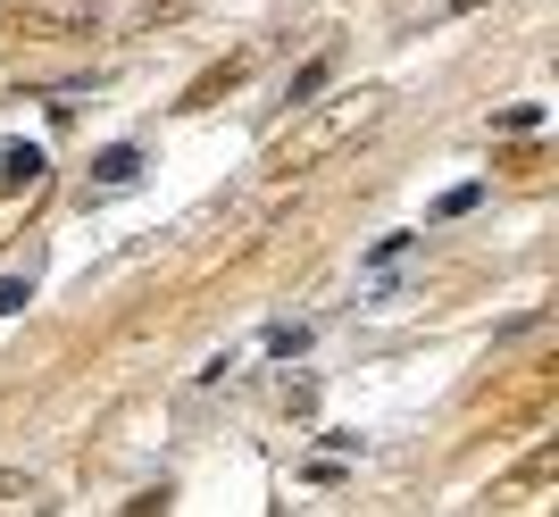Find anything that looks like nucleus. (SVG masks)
Here are the masks:
<instances>
[{
    "mask_svg": "<svg viewBox=\"0 0 559 517\" xmlns=\"http://www.w3.org/2000/svg\"><path fill=\"white\" fill-rule=\"evenodd\" d=\"M100 25H109V0H17V34H43V43H75Z\"/></svg>",
    "mask_w": 559,
    "mask_h": 517,
    "instance_id": "nucleus-1",
    "label": "nucleus"
},
{
    "mask_svg": "<svg viewBox=\"0 0 559 517\" xmlns=\"http://www.w3.org/2000/svg\"><path fill=\"white\" fill-rule=\"evenodd\" d=\"M34 176H43V151H0V192H17V184H34Z\"/></svg>",
    "mask_w": 559,
    "mask_h": 517,
    "instance_id": "nucleus-2",
    "label": "nucleus"
}]
</instances>
